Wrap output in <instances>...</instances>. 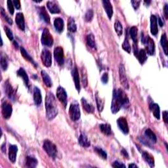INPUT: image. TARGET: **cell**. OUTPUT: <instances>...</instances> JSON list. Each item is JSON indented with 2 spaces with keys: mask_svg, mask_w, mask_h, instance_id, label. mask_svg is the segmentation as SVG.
I'll list each match as a JSON object with an SVG mask.
<instances>
[{
  "mask_svg": "<svg viewBox=\"0 0 168 168\" xmlns=\"http://www.w3.org/2000/svg\"><path fill=\"white\" fill-rule=\"evenodd\" d=\"M46 118L48 120H53L58 114V108L55 97L51 92L47 93L45 97Z\"/></svg>",
  "mask_w": 168,
  "mask_h": 168,
  "instance_id": "cell-1",
  "label": "cell"
},
{
  "mask_svg": "<svg viewBox=\"0 0 168 168\" xmlns=\"http://www.w3.org/2000/svg\"><path fill=\"white\" fill-rule=\"evenodd\" d=\"M43 148L46 153L52 158L55 159L57 155V149L56 145L49 140H45L43 145Z\"/></svg>",
  "mask_w": 168,
  "mask_h": 168,
  "instance_id": "cell-2",
  "label": "cell"
},
{
  "mask_svg": "<svg viewBox=\"0 0 168 168\" xmlns=\"http://www.w3.org/2000/svg\"><path fill=\"white\" fill-rule=\"evenodd\" d=\"M69 116L71 120L74 122H76L80 118L81 113L80 106L77 103H72L70 105Z\"/></svg>",
  "mask_w": 168,
  "mask_h": 168,
  "instance_id": "cell-3",
  "label": "cell"
},
{
  "mask_svg": "<svg viewBox=\"0 0 168 168\" xmlns=\"http://www.w3.org/2000/svg\"><path fill=\"white\" fill-rule=\"evenodd\" d=\"M41 44L47 47H51L53 44L54 40L52 38V36L50 33L49 29L44 28L43 32H42L41 38Z\"/></svg>",
  "mask_w": 168,
  "mask_h": 168,
  "instance_id": "cell-4",
  "label": "cell"
},
{
  "mask_svg": "<svg viewBox=\"0 0 168 168\" xmlns=\"http://www.w3.org/2000/svg\"><path fill=\"white\" fill-rule=\"evenodd\" d=\"M119 76L120 81L123 87L125 89H129V85L128 80L127 76H126V72L125 69V66L123 64H120L119 66Z\"/></svg>",
  "mask_w": 168,
  "mask_h": 168,
  "instance_id": "cell-5",
  "label": "cell"
},
{
  "mask_svg": "<svg viewBox=\"0 0 168 168\" xmlns=\"http://www.w3.org/2000/svg\"><path fill=\"white\" fill-rule=\"evenodd\" d=\"M122 108V104H121L120 99L118 94L117 90L116 89L113 91V96H112V101L111 105V110L113 114H116L119 112L120 108Z\"/></svg>",
  "mask_w": 168,
  "mask_h": 168,
  "instance_id": "cell-6",
  "label": "cell"
},
{
  "mask_svg": "<svg viewBox=\"0 0 168 168\" xmlns=\"http://www.w3.org/2000/svg\"><path fill=\"white\" fill-rule=\"evenodd\" d=\"M142 41H143V43L146 46L147 52H148L150 55H154L155 44H154V40L151 39L150 37L148 36H146V37L143 36V40H142Z\"/></svg>",
  "mask_w": 168,
  "mask_h": 168,
  "instance_id": "cell-7",
  "label": "cell"
},
{
  "mask_svg": "<svg viewBox=\"0 0 168 168\" xmlns=\"http://www.w3.org/2000/svg\"><path fill=\"white\" fill-rule=\"evenodd\" d=\"M41 59L45 67H50L52 64L51 52L47 49H44L41 51Z\"/></svg>",
  "mask_w": 168,
  "mask_h": 168,
  "instance_id": "cell-8",
  "label": "cell"
},
{
  "mask_svg": "<svg viewBox=\"0 0 168 168\" xmlns=\"http://www.w3.org/2000/svg\"><path fill=\"white\" fill-rule=\"evenodd\" d=\"M54 57L57 64L62 66L65 62V55L64 51L61 47H57L54 49Z\"/></svg>",
  "mask_w": 168,
  "mask_h": 168,
  "instance_id": "cell-9",
  "label": "cell"
},
{
  "mask_svg": "<svg viewBox=\"0 0 168 168\" xmlns=\"http://www.w3.org/2000/svg\"><path fill=\"white\" fill-rule=\"evenodd\" d=\"M57 97L59 101L66 107L67 105V93L65 89L59 86L57 89Z\"/></svg>",
  "mask_w": 168,
  "mask_h": 168,
  "instance_id": "cell-10",
  "label": "cell"
},
{
  "mask_svg": "<svg viewBox=\"0 0 168 168\" xmlns=\"http://www.w3.org/2000/svg\"><path fill=\"white\" fill-rule=\"evenodd\" d=\"M2 110L3 118L5 119H9L10 117V116H11L13 112V108L11 104L8 102L4 101L2 105Z\"/></svg>",
  "mask_w": 168,
  "mask_h": 168,
  "instance_id": "cell-11",
  "label": "cell"
},
{
  "mask_svg": "<svg viewBox=\"0 0 168 168\" xmlns=\"http://www.w3.org/2000/svg\"><path fill=\"white\" fill-rule=\"evenodd\" d=\"M5 91L8 97L15 101L16 100V90L13 87L10 85L9 80L5 82Z\"/></svg>",
  "mask_w": 168,
  "mask_h": 168,
  "instance_id": "cell-12",
  "label": "cell"
},
{
  "mask_svg": "<svg viewBox=\"0 0 168 168\" xmlns=\"http://www.w3.org/2000/svg\"><path fill=\"white\" fill-rule=\"evenodd\" d=\"M117 92H118V94L121 104H122V107L127 108L129 106V99L127 96V94H125V91L122 89H118Z\"/></svg>",
  "mask_w": 168,
  "mask_h": 168,
  "instance_id": "cell-13",
  "label": "cell"
},
{
  "mask_svg": "<svg viewBox=\"0 0 168 168\" xmlns=\"http://www.w3.org/2000/svg\"><path fill=\"white\" fill-rule=\"evenodd\" d=\"M117 124L119 129L124 134L127 135L129 133V129L128 127V124L125 118L124 117L119 118L117 120Z\"/></svg>",
  "mask_w": 168,
  "mask_h": 168,
  "instance_id": "cell-14",
  "label": "cell"
},
{
  "mask_svg": "<svg viewBox=\"0 0 168 168\" xmlns=\"http://www.w3.org/2000/svg\"><path fill=\"white\" fill-rule=\"evenodd\" d=\"M72 77H73V79H74V81L75 86H76L77 91L78 92H80V76H79V72H78V70L76 66H75L74 67V68L72 69Z\"/></svg>",
  "mask_w": 168,
  "mask_h": 168,
  "instance_id": "cell-15",
  "label": "cell"
},
{
  "mask_svg": "<svg viewBox=\"0 0 168 168\" xmlns=\"http://www.w3.org/2000/svg\"><path fill=\"white\" fill-rule=\"evenodd\" d=\"M15 22L19 29L23 31L25 30L24 17V15L22 13H17V15H16Z\"/></svg>",
  "mask_w": 168,
  "mask_h": 168,
  "instance_id": "cell-16",
  "label": "cell"
},
{
  "mask_svg": "<svg viewBox=\"0 0 168 168\" xmlns=\"http://www.w3.org/2000/svg\"><path fill=\"white\" fill-rule=\"evenodd\" d=\"M18 152V147L17 145H10L9 149V160L14 163L17 159V155Z\"/></svg>",
  "mask_w": 168,
  "mask_h": 168,
  "instance_id": "cell-17",
  "label": "cell"
},
{
  "mask_svg": "<svg viewBox=\"0 0 168 168\" xmlns=\"http://www.w3.org/2000/svg\"><path fill=\"white\" fill-rule=\"evenodd\" d=\"M47 7L48 8L50 13L52 14H57L61 13V9L59 5L54 1H49L47 2Z\"/></svg>",
  "mask_w": 168,
  "mask_h": 168,
  "instance_id": "cell-18",
  "label": "cell"
},
{
  "mask_svg": "<svg viewBox=\"0 0 168 168\" xmlns=\"http://www.w3.org/2000/svg\"><path fill=\"white\" fill-rule=\"evenodd\" d=\"M103 5L105 11H106L107 14L108 19H111L113 15V7L111 3H110V1H108V0H103Z\"/></svg>",
  "mask_w": 168,
  "mask_h": 168,
  "instance_id": "cell-19",
  "label": "cell"
},
{
  "mask_svg": "<svg viewBox=\"0 0 168 168\" xmlns=\"http://www.w3.org/2000/svg\"><path fill=\"white\" fill-rule=\"evenodd\" d=\"M150 32L151 34L154 36H156L158 34V32L157 17L154 15H152L150 17Z\"/></svg>",
  "mask_w": 168,
  "mask_h": 168,
  "instance_id": "cell-20",
  "label": "cell"
},
{
  "mask_svg": "<svg viewBox=\"0 0 168 168\" xmlns=\"http://www.w3.org/2000/svg\"><path fill=\"white\" fill-rule=\"evenodd\" d=\"M39 15L41 19L44 21L46 24L50 23V17L49 14L47 13L45 7H42L39 9Z\"/></svg>",
  "mask_w": 168,
  "mask_h": 168,
  "instance_id": "cell-21",
  "label": "cell"
},
{
  "mask_svg": "<svg viewBox=\"0 0 168 168\" xmlns=\"http://www.w3.org/2000/svg\"><path fill=\"white\" fill-rule=\"evenodd\" d=\"M149 108H150V110H151V112L153 113L154 116L156 119L160 120V107L158 106V104L154 103H152L149 105Z\"/></svg>",
  "mask_w": 168,
  "mask_h": 168,
  "instance_id": "cell-22",
  "label": "cell"
},
{
  "mask_svg": "<svg viewBox=\"0 0 168 168\" xmlns=\"http://www.w3.org/2000/svg\"><path fill=\"white\" fill-rule=\"evenodd\" d=\"M34 101L37 106H40L42 102V97L40 89L37 87L34 88Z\"/></svg>",
  "mask_w": 168,
  "mask_h": 168,
  "instance_id": "cell-23",
  "label": "cell"
},
{
  "mask_svg": "<svg viewBox=\"0 0 168 168\" xmlns=\"http://www.w3.org/2000/svg\"><path fill=\"white\" fill-rule=\"evenodd\" d=\"M78 143L82 146L84 147V148H88L91 145L90 141H89L87 136L84 133H82L80 136H79Z\"/></svg>",
  "mask_w": 168,
  "mask_h": 168,
  "instance_id": "cell-24",
  "label": "cell"
},
{
  "mask_svg": "<svg viewBox=\"0 0 168 168\" xmlns=\"http://www.w3.org/2000/svg\"><path fill=\"white\" fill-rule=\"evenodd\" d=\"M142 156H143V159L149 165L150 167H152L154 166V159L153 156L149 154L148 152H143L142 153Z\"/></svg>",
  "mask_w": 168,
  "mask_h": 168,
  "instance_id": "cell-25",
  "label": "cell"
},
{
  "mask_svg": "<svg viewBox=\"0 0 168 168\" xmlns=\"http://www.w3.org/2000/svg\"><path fill=\"white\" fill-rule=\"evenodd\" d=\"M17 75L20 77L21 78L23 79V80L24 83L25 85L28 87V83H29V78L28 76L27 75V74H26L25 70L23 68H20L19 69L17 70Z\"/></svg>",
  "mask_w": 168,
  "mask_h": 168,
  "instance_id": "cell-26",
  "label": "cell"
},
{
  "mask_svg": "<svg viewBox=\"0 0 168 168\" xmlns=\"http://www.w3.org/2000/svg\"><path fill=\"white\" fill-rule=\"evenodd\" d=\"M54 26L58 32L61 33L64 30V21L60 17L56 18L54 20Z\"/></svg>",
  "mask_w": 168,
  "mask_h": 168,
  "instance_id": "cell-27",
  "label": "cell"
},
{
  "mask_svg": "<svg viewBox=\"0 0 168 168\" xmlns=\"http://www.w3.org/2000/svg\"><path fill=\"white\" fill-rule=\"evenodd\" d=\"M99 128L101 129V132L107 136L112 135V129L111 125L108 124H101L99 125Z\"/></svg>",
  "mask_w": 168,
  "mask_h": 168,
  "instance_id": "cell-28",
  "label": "cell"
},
{
  "mask_svg": "<svg viewBox=\"0 0 168 168\" xmlns=\"http://www.w3.org/2000/svg\"><path fill=\"white\" fill-rule=\"evenodd\" d=\"M82 104L83 108L86 110V112H87V113H90V114L93 113L94 110V107H93L92 104H89L87 101V100L86 99H84V98L82 99Z\"/></svg>",
  "mask_w": 168,
  "mask_h": 168,
  "instance_id": "cell-29",
  "label": "cell"
},
{
  "mask_svg": "<svg viewBox=\"0 0 168 168\" xmlns=\"http://www.w3.org/2000/svg\"><path fill=\"white\" fill-rule=\"evenodd\" d=\"M38 165V160L32 156H27L26 158V167L30 168L36 167Z\"/></svg>",
  "mask_w": 168,
  "mask_h": 168,
  "instance_id": "cell-30",
  "label": "cell"
},
{
  "mask_svg": "<svg viewBox=\"0 0 168 168\" xmlns=\"http://www.w3.org/2000/svg\"><path fill=\"white\" fill-rule=\"evenodd\" d=\"M41 74L42 78H43V81L44 83L45 84V86L49 87H51L52 86V82L48 74H47L45 70H41Z\"/></svg>",
  "mask_w": 168,
  "mask_h": 168,
  "instance_id": "cell-31",
  "label": "cell"
},
{
  "mask_svg": "<svg viewBox=\"0 0 168 168\" xmlns=\"http://www.w3.org/2000/svg\"><path fill=\"white\" fill-rule=\"evenodd\" d=\"M68 30L72 33L76 32L77 30L76 24L72 17H70L68 20Z\"/></svg>",
  "mask_w": 168,
  "mask_h": 168,
  "instance_id": "cell-32",
  "label": "cell"
},
{
  "mask_svg": "<svg viewBox=\"0 0 168 168\" xmlns=\"http://www.w3.org/2000/svg\"><path fill=\"white\" fill-rule=\"evenodd\" d=\"M160 44L163 48V50H164V51L165 55H167L168 52V44H167V39L166 34L164 33L162 35Z\"/></svg>",
  "mask_w": 168,
  "mask_h": 168,
  "instance_id": "cell-33",
  "label": "cell"
},
{
  "mask_svg": "<svg viewBox=\"0 0 168 168\" xmlns=\"http://www.w3.org/2000/svg\"><path fill=\"white\" fill-rule=\"evenodd\" d=\"M137 32L138 29L136 28V26H132L129 30L131 38L135 45L137 44Z\"/></svg>",
  "mask_w": 168,
  "mask_h": 168,
  "instance_id": "cell-34",
  "label": "cell"
},
{
  "mask_svg": "<svg viewBox=\"0 0 168 168\" xmlns=\"http://www.w3.org/2000/svg\"><path fill=\"white\" fill-rule=\"evenodd\" d=\"M20 52H21V54H22L23 57L26 60H27L28 61L30 62L32 64H33L35 66H37V65L36 64L35 61L33 60L32 58L30 56V55L28 53V52L25 50L24 47H20Z\"/></svg>",
  "mask_w": 168,
  "mask_h": 168,
  "instance_id": "cell-35",
  "label": "cell"
},
{
  "mask_svg": "<svg viewBox=\"0 0 168 168\" xmlns=\"http://www.w3.org/2000/svg\"><path fill=\"white\" fill-rule=\"evenodd\" d=\"M145 135L147 138H149L152 142V143H156V141H157L156 136L153 131H152L150 129H146L145 132Z\"/></svg>",
  "mask_w": 168,
  "mask_h": 168,
  "instance_id": "cell-36",
  "label": "cell"
},
{
  "mask_svg": "<svg viewBox=\"0 0 168 168\" xmlns=\"http://www.w3.org/2000/svg\"><path fill=\"white\" fill-rule=\"evenodd\" d=\"M86 40H87V45L89 47H90L91 48H92V49H95L96 48L95 39H94V37L92 34L87 35Z\"/></svg>",
  "mask_w": 168,
  "mask_h": 168,
  "instance_id": "cell-37",
  "label": "cell"
},
{
  "mask_svg": "<svg viewBox=\"0 0 168 168\" xmlns=\"http://www.w3.org/2000/svg\"><path fill=\"white\" fill-rule=\"evenodd\" d=\"M95 99L99 112H102L104 106V101L99 96L98 93H97L95 94Z\"/></svg>",
  "mask_w": 168,
  "mask_h": 168,
  "instance_id": "cell-38",
  "label": "cell"
},
{
  "mask_svg": "<svg viewBox=\"0 0 168 168\" xmlns=\"http://www.w3.org/2000/svg\"><path fill=\"white\" fill-rule=\"evenodd\" d=\"M136 57L138 58V59L140 62L141 65H143L145 63V62L147 59V57H146V52L144 49H141L139 52L138 55L136 56Z\"/></svg>",
  "mask_w": 168,
  "mask_h": 168,
  "instance_id": "cell-39",
  "label": "cell"
},
{
  "mask_svg": "<svg viewBox=\"0 0 168 168\" xmlns=\"http://www.w3.org/2000/svg\"><path fill=\"white\" fill-rule=\"evenodd\" d=\"M81 76H82V82L83 87H87V75L86 68L82 67L81 68Z\"/></svg>",
  "mask_w": 168,
  "mask_h": 168,
  "instance_id": "cell-40",
  "label": "cell"
},
{
  "mask_svg": "<svg viewBox=\"0 0 168 168\" xmlns=\"http://www.w3.org/2000/svg\"><path fill=\"white\" fill-rule=\"evenodd\" d=\"M114 29L116 30V32L120 36L122 34L123 32V27L122 24L120 23L119 20H116L114 23Z\"/></svg>",
  "mask_w": 168,
  "mask_h": 168,
  "instance_id": "cell-41",
  "label": "cell"
},
{
  "mask_svg": "<svg viewBox=\"0 0 168 168\" xmlns=\"http://www.w3.org/2000/svg\"><path fill=\"white\" fill-rule=\"evenodd\" d=\"M94 151L96 152V153L100 156L104 160H107V152H105L104 150H103L101 148H100V147H95V148L94 149Z\"/></svg>",
  "mask_w": 168,
  "mask_h": 168,
  "instance_id": "cell-42",
  "label": "cell"
},
{
  "mask_svg": "<svg viewBox=\"0 0 168 168\" xmlns=\"http://www.w3.org/2000/svg\"><path fill=\"white\" fill-rule=\"evenodd\" d=\"M122 48L124 51H125L126 52H128V53H130L131 51V47L130 45L129 42L128 40V38H126L124 41V43L122 44Z\"/></svg>",
  "mask_w": 168,
  "mask_h": 168,
  "instance_id": "cell-43",
  "label": "cell"
},
{
  "mask_svg": "<svg viewBox=\"0 0 168 168\" xmlns=\"http://www.w3.org/2000/svg\"><path fill=\"white\" fill-rule=\"evenodd\" d=\"M0 64L3 70H6L8 67V61L5 57H3V55L1 56V61H0Z\"/></svg>",
  "mask_w": 168,
  "mask_h": 168,
  "instance_id": "cell-44",
  "label": "cell"
},
{
  "mask_svg": "<svg viewBox=\"0 0 168 168\" xmlns=\"http://www.w3.org/2000/svg\"><path fill=\"white\" fill-rule=\"evenodd\" d=\"M93 18V11L92 9H89L85 15V20L87 23L91 22Z\"/></svg>",
  "mask_w": 168,
  "mask_h": 168,
  "instance_id": "cell-45",
  "label": "cell"
},
{
  "mask_svg": "<svg viewBox=\"0 0 168 168\" xmlns=\"http://www.w3.org/2000/svg\"><path fill=\"white\" fill-rule=\"evenodd\" d=\"M1 15H2V17L4 18L5 20H6L7 22L9 24H13V20H12V19L9 17V16L7 15L6 13H5V10H4V9H3V7L1 8Z\"/></svg>",
  "mask_w": 168,
  "mask_h": 168,
  "instance_id": "cell-46",
  "label": "cell"
},
{
  "mask_svg": "<svg viewBox=\"0 0 168 168\" xmlns=\"http://www.w3.org/2000/svg\"><path fill=\"white\" fill-rule=\"evenodd\" d=\"M4 30H5V33H6L7 36L8 37V38L10 41H13V34L11 30H10L9 28H8L7 26H5Z\"/></svg>",
  "mask_w": 168,
  "mask_h": 168,
  "instance_id": "cell-47",
  "label": "cell"
},
{
  "mask_svg": "<svg viewBox=\"0 0 168 168\" xmlns=\"http://www.w3.org/2000/svg\"><path fill=\"white\" fill-rule=\"evenodd\" d=\"M7 9L9 10V12L10 13V15L14 14V5L12 1L10 0H8L7 1Z\"/></svg>",
  "mask_w": 168,
  "mask_h": 168,
  "instance_id": "cell-48",
  "label": "cell"
},
{
  "mask_svg": "<svg viewBox=\"0 0 168 168\" xmlns=\"http://www.w3.org/2000/svg\"><path fill=\"white\" fill-rule=\"evenodd\" d=\"M101 82L104 84H106V83H108V74L107 72H105V73L103 74V75L101 77Z\"/></svg>",
  "mask_w": 168,
  "mask_h": 168,
  "instance_id": "cell-49",
  "label": "cell"
},
{
  "mask_svg": "<svg viewBox=\"0 0 168 168\" xmlns=\"http://www.w3.org/2000/svg\"><path fill=\"white\" fill-rule=\"evenodd\" d=\"M112 167H125V166L122 163L119 162L118 161H115L112 164Z\"/></svg>",
  "mask_w": 168,
  "mask_h": 168,
  "instance_id": "cell-50",
  "label": "cell"
},
{
  "mask_svg": "<svg viewBox=\"0 0 168 168\" xmlns=\"http://www.w3.org/2000/svg\"><path fill=\"white\" fill-rule=\"evenodd\" d=\"M131 3L132 4L133 7L135 9H137L139 7L141 1H131Z\"/></svg>",
  "mask_w": 168,
  "mask_h": 168,
  "instance_id": "cell-51",
  "label": "cell"
},
{
  "mask_svg": "<svg viewBox=\"0 0 168 168\" xmlns=\"http://www.w3.org/2000/svg\"><path fill=\"white\" fill-rule=\"evenodd\" d=\"M168 113H167V110H165V111L163 112V120H164V122L166 124L167 123V121H168Z\"/></svg>",
  "mask_w": 168,
  "mask_h": 168,
  "instance_id": "cell-52",
  "label": "cell"
},
{
  "mask_svg": "<svg viewBox=\"0 0 168 168\" xmlns=\"http://www.w3.org/2000/svg\"><path fill=\"white\" fill-rule=\"evenodd\" d=\"M13 3L14 5V7H16V9H19L20 8V2L19 0H14V1H13Z\"/></svg>",
  "mask_w": 168,
  "mask_h": 168,
  "instance_id": "cell-53",
  "label": "cell"
},
{
  "mask_svg": "<svg viewBox=\"0 0 168 168\" xmlns=\"http://www.w3.org/2000/svg\"><path fill=\"white\" fill-rule=\"evenodd\" d=\"M121 153H122V154L124 156L125 158L129 159V154H128V153L127 150H125V149H122V151H121Z\"/></svg>",
  "mask_w": 168,
  "mask_h": 168,
  "instance_id": "cell-54",
  "label": "cell"
},
{
  "mask_svg": "<svg viewBox=\"0 0 168 168\" xmlns=\"http://www.w3.org/2000/svg\"><path fill=\"white\" fill-rule=\"evenodd\" d=\"M164 15H165L166 18L167 19L168 18V5L167 4H166L164 5Z\"/></svg>",
  "mask_w": 168,
  "mask_h": 168,
  "instance_id": "cell-55",
  "label": "cell"
},
{
  "mask_svg": "<svg viewBox=\"0 0 168 168\" xmlns=\"http://www.w3.org/2000/svg\"><path fill=\"white\" fill-rule=\"evenodd\" d=\"M158 23H159L160 26H161V27H162V26H164V23H163V21L160 17H158Z\"/></svg>",
  "mask_w": 168,
  "mask_h": 168,
  "instance_id": "cell-56",
  "label": "cell"
},
{
  "mask_svg": "<svg viewBox=\"0 0 168 168\" xmlns=\"http://www.w3.org/2000/svg\"><path fill=\"white\" fill-rule=\"evenodd\" d=\"M129 167H131V168H132V167H138V166L133 163V164H131L129 165Z\"/></svg>",
  "mask_w": 168,
  "mask_h": 168,
  "instance_id": "cell-57",
  "label": "cell"
},
{
  "mask_svg": "<svg viewBox=\"0 0 168 168\" xmlns=\"http://www.w3.org/2000/svg\"><path fill=\"white\" fill-rule=\"evenodd\" d=\"M151 3V2H150V1H147V2H146V1H145V3H146L147 5H149V3Z\"/></svg>",
  "mask_w": 168,
  "mask_h": 168,
  "instance_id": "cell-58",
  "label": "cell"
}]
</instances>
